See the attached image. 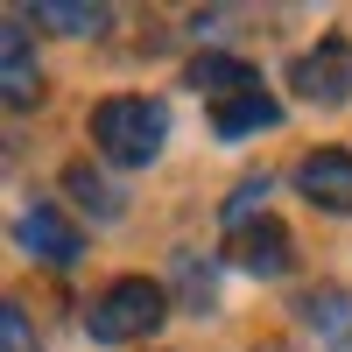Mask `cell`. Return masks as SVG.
I'll list each match as a JSON object with an SVG mask.
<instances>
[{
    "label": "cell",
    "mask_w": 352,
    "mask_h": 352,
    "mask_svg": "<svg viewBox=\"0 0 352 352\" xmlns=\"http://www.w3.org/2000/svg\"><path fill=\"white\" fill-rule=\"evenodd\" d=\"M169 141V113L155 99H99L92 106V148L120 169H148Z\"/></svg>",
    "instance_id": "cell-1"
},
{
    "label": "cell",
    "mask_w": 352,
    "mask_h": 352,
    "mask_svg": "<svg viewBox=\"0 0 352 352\" xmlns=\"http://www.w3.org/2000/svg\"><path fill=\"white\" fill-rule=\"evenodd\" d=\"M162 317H169L162 282H148V275H120L92 310H85V331H92V345H134V338H148Z\"/></svg>",
    "instance_id": "cell-2"
},
{
    "label": "cell",
    "mask_w": 352,
    "mask_h": 352,
    "mask_svg": "<svg viewBox=\"0 0 352 352\" xmlns=\"http://www.w3.org/2000/svg\"><path fill=\"white\" fill-rule=\"evenodd\" d=\"M289 85H296L310 106H345V92H352V43L324 36L317 50H303L296 71H289Z\"/></svg>",
    "instance_id": "cell-3"
},
{
    "label": "cell",
    "mask_w": 352,
    "mask_h": 352,
    "mask_svg": "<svg viewBox=\"0 0 352 352\" xmlns=\"http://www.w3.org/2000/svg\"><path fill=\"white\" fill-rule=\"evenodd\" d=\"M14 240L43 261V268H78V254H85V232L56 212V204H28V212L14 219Z\"/></svg>",
    "instance_id": "cell-4"
},
{
    "label": "cell",
    "mask_w": 352,
    "mask_h": 352,
    "mask_svg": "<svg viewBox=\"0 0 352 352\" xmlns=\"http://www.w3.org/2000/svg\"><path fill=\"white\" fill-rule=\"evenodd\" d=\"M296 190L324 212H352V155L345 148H317L296 162Z\"/></svg>",
    "instance_id": "cell-5"
},
{
    "label": "cell",
    "mask_w": 352,
    "mask_h": 352,
    "mask_svg": "<svg viewBox=\"0 0 352 352\" xmlns=\"http://www.w3.org/2000/svg\"><path fill=\"white\" fill-rule=\"evenodd\" d=\"M0 99L8 106H36L43 99V64H36V50H28L21 21L0 28Z\"/></svg>",
    "instance_id": "cell-6"
},
{
    "label": "cell",
    "mask_w": 352,
    "mask_h": 352,
    "mask_svg": "<svg viewBox=\"0 0 352 352\" xmlns=\"http://www.w3.org/2000/svg\"><path fill=\"white\" fill-rule=\"evenodd\" d=\"M232 261H240L247 275H261V282L289 275V232H282V219H254V226H240V232H232Z\"/></svg>",
    "instance_id": "cell-7"
},
{
    "label": "cell",
    "mask_w": 352,
    "mask_h": 352,
    "mask_svg": "<svg viewBox=\"0 0 352 352\" xmlns=\"http://www.w3.org/2000/svg\"><path fill=\"white\" fill-rule=\"evenodd\" d=\"M184 85H197V92H212L219 106H226V99H240V92H261L254 64H240V56H197V64L184 71Z\"/></svg>",
    "instance_id": "cell-8"
},
{
    "label": "cell",
    "mask_w": 352,
    "mask_h": 352,
    "mask_svg": "<svg viewBox=\"0 0 352 352\" xmlns=\"http://www.w3.org/2000/svg\"><path fill=\"white\" fill-rule=\"evenodd\" d=\"M275 120H282V106H275L268 92H240V99L212 106V134H219V141H240V134H261V127H275Z\"/></svg>",
    "instance_id": "cell-9"
},
{
    "label": "cell",
    "mask_w": 352,
    "mask_h": 352,
    "mask_svg": "<svg viewBox=\"0 0 352 352\" xmlns=\"http://www.w3.org/2000/svg\"><path fill=\"white\" fill-rule=\"evenodd\" d=\"M296 324L317 331V338L352 331V296H345V289H303V296H296Z\"/></svg>",
    "instance_id": "cell-10"
},
{
    "label": "cell",
    "mask_w": 352,
    "mask_h": 352,
    "mask_svg": "<svg viewBox=\"0 0 352 352\" xmlns=\"http://www.w3.org/2000/svg\"><path fill=\"white\" fill-rule=\"evenodd\" d=\"M36 21L56 28V36H106L113 8H85V0H36Z\"/></svg>",
    "instance_id": "cell-11"
},
{
    "label": "cell",
    "mask_w": 352,
    "mask_h": 352,
    "mask_svg": "<svg viewBox=\"0 0 352 352\" xmlns=\"http://www.w3.org/2000/svg\"><path fill=\"white\" fill-rule=\"evenodd\" d=\"M64 190H71L92 219H120V212H127V204H120V190H113L106 176H92V162H71V169H64Z\"/></svg>",
    "instance_id": "cell-12"
},
{
    "label": "cell",
    "mask_w": 352,
    "mask_h": 352,
    "mask_svg": "<svg viewBox=\"0 0 352 352\" xmlns=\"http://www.w3.org/2000/svg\"><path fill=\"white\" fill-rule=\"evenodd\" d=\"M0 338H8V352H36V331H28V310L8 296L0 303Z\"/></svg>",
    "instance_id": "cell-13"
}]
</instances>
